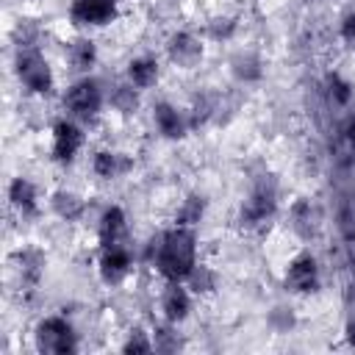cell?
I'll list each match as a JSON object with an SVG mask.
<instances>
[{"instance_id": "9a60e30c", "label": "cell", "mask_w": 355, "mask_h": 355, "mask_svg": "<svg viewBox=\"0 0 355 355\" xmlns=\"http://www.w3.org/2000/svg\"><path fill=\"white\" fill-rule=\"evenodd\" d=\"M128 80H130L136 89H150V86L158 80V61L150 58V55L133 58V61L128 64Z\"/></svg>"}, {"instance_id": "44dd1931", "label": "cell", "mask_w": 355, "mask_h": 355, "mask_svg": "<svg viewBox=\"0 0 355 355\" xmlns=\"http://www.w3.org/2000/svg\"><path fill=\"white\" fill-rule=\"evenodd\" d=\"M338 227L347 241H355V200H344L338 208Z\"/></svg>"}, {"instance_id": "d6986e66", "label": "cell", "mask_w": 355, "mask_h": 355, "mask_svg": "<svg viewBox=\"0 0 355 355\" xmlns=\"http://www.w3.org/2000/svg\"><path fill=\"white\" fill-rule=\"evenodd\" d=\"M53 208L61 219H78L83 211V202L72 191H58V194H53Z\"/></svg>"}, {"instance_id": "3957f363", "label": "cell", "mask_w": 355, "mask_h": 355, "mask_svg": "<svg viewBox=\"0 0 355 355\" xmlns=\"http://www.w3.org/2000/svg\"><path fill=\"white\" fill-rule=\"evenodd\" d=\"M14 67H17L19 83H22L31 94H50V92H53L55 78H53V69H50L47 58H44L39 50H19Z\"/></svg>"}, {"instance_id": "52a82bcc", "label": "cell", "mask_w": 355, "mask_h": 355, "mask_svg": "<svg viewBox=\"0 0 355 355\" xmlns=\"http://www.w3.org/2000/svg\"><path fill=\"white\" fill-rule=\"evenodd\" d=\"M80 147H83V130L69 119H58L53 125V158L58 164H72Z\"/></svg>"}, {"instance_id": "ba28073f", "label": "cell", "mask_w": 355, "mask_h": 355, "mask_svg": "<svg viewBox=\"0 0 355 355\" xmlns=\"http://www.w3.org/2000/svg\"><path fill=\"white\" fill-rule=\"evenodd\" d=\"M275 208H277V200H275V189L272 186H258L252 189V194L244 200L241 205V222L247 225H263L275 216Z\"/></svg>"}, {"instance_id": "7c38bea8", "label": "cell", "mask_w": 355, "mask_h": 355, "mask_svg": "<svg viewBox=\"0 0 355 355\" xmlns=\"http://www.w3.org/2000/svg\"><path fill=\"white\" fill-rule=\"evenodd\" d=\"M166 53H169V58H172L178 67L194 69V67L200 64V58H202V44H200L191 33H175V36L169 39V44H166Z\"/></svg>"}, {"instance_id": "7402d4cb", "label": "cell", "mask_w": 355, "mask_h": 355, "mask_svg": "<svg viewBox=\"0 0 355 355\" xmlns=\"http://www.w3.org/2000/svg\"><path fill=\"white\" fill-rule=\"evenodd\" d=\"M111 103H114V105H116L122 114L133 111V108H136V103H139L136 86H133V83H128V86H116V89H114V97H111Z\"/></svg>"}, {"instance_id": "83f0119b", "label": "cell", "mask_w": 355, "mask_h": 355, "mask_svg": "<svg viewBox=\"0 0 355 355\" xmlns=\"http://www.w3.org/2000/svg\"><path fill=\"white\" fill-rule=\"evenodd\" d=\"M116 3H119V0H116Z\"/></svg>"}, {"instance_id": "484cf974", "label": "cell", "mask_w": 355, "mask_h": 355, "mask_svg": "<svg viewBox=\"0 0 355 355\" xmlns=\"http://www.w3.org/2000/svg\"><path fill=\"white\" fill-rule=\"evenodd\" d=\"M344 141H347V147H349V153H355V116L352 119H347V125H344Z\"/></svg>"}, {"instance_id": "ac0fdd59", "label": "cell", "mask_w": 355, "mask_h": 355, "mask_svg": "<svg viewBox=\"0 0 355 355\" xmlns=\"http://www.w3.org/2000/svg\"><path fill=\"white\" fill-rule=\"evenodd\" d=\"M327 97L333 100V105H349L352 97H355V89L347 78L333 72V75H327Z\"/></svg>"}, {"instance_id": "e0dca14e", "label": "cell", "mask_w": 355, "mask_h": 355, "mask_svg": "<svg viewBox=\"0 0 355 355\" xmlns=\"http://www.w3.org/2000/svg\"><path fill=\"white\" fill-rule=\"evenodd\" d=\"M69 64L75 67V69H80V72H86L94 61H97V47H94V42L92 39H75L72 44H69Z\"/></svg>"}, {"instance_id": "cb8c5ba5", "label": "cell", "mask_w": 355, "mask_h": 355, "mask_svg": "<svg viewBox=\"0 0 355 355\" xmlns=\"http://www.w3.org/2000/svg\"><path fill=\"white\" fill-rule=\"evenodd\" d=\"M153 341L147 338V333H141V330H133L130 336H128V341L122 344V349L125 352H133V355H139V352H153Z\"/></svg>"}, {"instance_id": "5bb4252c", "label": "cell", "mask_w": 355, "mask_h": 355, "mask_svg": "<svg viewBox=\"0 0 355 355\" xmlns=\"http://www.w3.org/2000/svg\"><path fill=\"white\" fill-rule=\"evenodd\" d=\"M8 200L22 216H36L39 214V194L36 186L28 178H14L8 186Z\"/></svg>"}, {"instance_id": "6da1fadb", "label": "cell", "mask_w": 355, "mask_h": 355, "mask_svg": "<svg viewBox=\"0 0 355 355\" xmlns=\"http://www.w3.org/2000/svg\"><path fill=\"white\" fill-rule=\"evenodd\" d=\"M197 266V236L194 227L175 225L172 230L161 233L155 244V269L166 283L186 280Z\"/></svg>"}, {"instance_id": "8fae6325", "label": "cell", "mask_w": 355, "mask_h": 355, "mask_svg": "<svg viewBox=\"0 0 355 355\" xmlns=\"http://www.w3.org/2000/svg\"><path fill=\"white\" fill-rule=\"evenodd\" d=\"M161 311H164L166 322H172V324L183 322L189 316V311H191V294L183 286V280H175V283L166 286V291L161 297Z\"/></svg>"}, {"instance_id": "9c48e42d", "label": "cell", "mask_w": 355, "mask_h": 355, "mask_svg": "<svg viewBox=\"0 0 355 355\" xmlns=\"http://www.w3.org/2000/svg\"><path fill=\"white\" fill-rule=\"evenodd\" d=\"M130 266H133L130 252H128V247H122V244L105 247L103 255H100V277H103L105 283H111V286L122 283V280L130 275Z\"/></svg>"}, {"instance_id": "603a6c76", "label": "cell", "mask_w": 355, "mask_h": 355, "mask_svg": "<svg viewBox=\"0 0 355 355\" xmlns=\"http://www.w3.org/2000/svg\"><path fill=\"white\" fill-rule=\"evenodd\" d=\"M186 280L191 283V288H194L197 294H200V291H211V288H214V275H211V272H208L202 263H197Z\"/></svg>"}, {"instance_id": "5b68a950", "label": "cell", "mask_w": 355, "mask_h": 355, "mask_svg": "<svg viewBox=\"0 0 355 355\" xmlns=\"http://www.w3.org/2000/svg\"><path fill=\"white\" fill-rule=\"evenodd\" d=\"M283 283H286V288L291 294H313V291H319V263H316V258L311 252L297 255L288 263V269L283 275Z\"/></svg>"}, {"instance_id": "2e32d148", "label": "cell", "mask_w": 355, "mask_h": 355, "mask_svg": "<svg viewBox=\"0 0 355 355\" xmlns=\"http://www.w3.org/2000/svg\"><path fill=\"white\" fill-rule=\"evenodd\" d=\"M92 169H94L97 178L114 180V178H119V175L128 169V164L122 161L119 153H114V150H100V153H94V158H92Z\"/></svg>"}, {"instance_id": "4fadbf2b", "label": "cell", "mask_w": 355, "mask_h": 355, "mask_svg": "<svg viewBox=\"0 0 355 355\" xmlns=\"http://www.w3.org/2000/svg\"><path fill=\"white\" fill-rule=\"evenodd\" d=\"M153 119H155V128L164 139H183L186 136V119L172 103H155Z\"/></svg>"}, {"instance_id": "277c9868", "label": "cell", "mask_w": 355, "mask_h": 355, "mask_svg": "<svg viewBox=\"0 0 355 355\" xmlns=\"http://www.w3.org/2000/svg\"><path fill=\"white\" fill-rule=\"evenodd\" d=\"M64 105L72 116L78 119H94L103 108V89L94 78H80L75 80L67 94H64Z\"/></svg>"}, {"instance_id": "8992f818", "label": "cell", "mask_w": 355, "mask_h": 355, "mask_svg": "<svg viewBox=\"0 0 355 355\" xmlns=\"http://www.w3.org/2000/svg\"><path fill=\"white\" fill-rule=\"evenodd\" d=\"M69 19L78 28H103L116 19V0H72Z\"/></svg>"}, {"instance_id": "30bf717a", "label": "cell", "mask_w": 355, "mask_h": 355, "mask_svg": "<svg viewBox=\"0 0 355 355\" xmlns=\"http://www.w3.org/2000/svg\"><path fill=\"white\" fill-rule=\"evenodd\" d=\"M125 236H128V216H125V211L119 205L105 208L103 216H100V225H97V239H100L103 250L122 244Z\"/></svg>"}, {"instance_id": "4316f807", "label": "cell", "mask_w": 355, "mask_h": 355, "mask_svg": "<svg viewBox=\"0 0 355 355\" xmlns=\"http://www.w3.org/2000/svg\"><path fill=\"white\" fill-rule=\"evenodd\" d=\"M344 333H347V344H349V347H355V319H349V322H347Z\"/></svg>"}, {"instance_id": "d4e9b609", "label": "cell", "mask_w": 355, "mask_h": 355, "mask_svg": "<svg viewBox=\"0 0 355 355\" xmlns=\"http://www.w3.org/2000/svg\"><path fill=\"white\" fill-rule=\"evenodd\" d=\"M341 39L355 47V11H349V14L341 19Z\"/></svg>"}, {"instance_id": "ffe728a7", "label": "cell", "mask_w": 355, "mask_h": 355, "mask_svg": "<svg viewBox=\"0 0 355 355\" xmlns=\"http://www.w3.org/2000/svg\"><path fill=\"white\" fill-rule=\"evenodd\" d=\"M202 211H205L202 197H197V194L186 197L183 205H180V211H178V225H183V227H194V225L202 219Z\"/></svg>"}, {"instance_id": "7a4b0ae2", "label": "cell", "mask_w": 355, "mask_h": 355, "mask_svg": "<svg viewBox=\"0 0 355 355\" xmlns=\"http://www.w3.org/2000/svg\"><path fill=\"white\" fill-rule=\"evenodd\" d=\"M33 341H36V349L39 352H50V355H67V352H75L78 349L75 327L64 316H47V319H42L36 324Z\"/></svg>"}]
</instances>
